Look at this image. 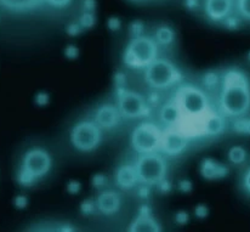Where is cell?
Masks as SVG:
<instances>
[{
	"mask_svg": "<svg viewBox=\"0 0 250 232\" xmlns=\"http://www.w3.org/2000/svg\"><path fill=\"white\" fill-rule=\"evenodd\" d=\"M116 184L119 189L127 191L131 190L137 185L139 183V176H137L136 169H135L134 164H123L119 167L116 171Z\"/></svg>",
	"mask_w": 250,
	"mask_h": 232,
	"instance_id": "2e32d148",
	"label": "cell"
},
{
	"mask_svg": "<svg viewBox=\"0 0 250 232\" xmlns=\"http://www.w3.org/2000/svg\"><path fill=\"white\" fill-rule=\"evenodd\" d=\"M114 85H116V89H125L126 88V74L123 73V72H117L114 74Z\"/></svg>",
	"mask_w": 250,
	"mask_h": 232,
	"instance_id": "83f0119b",
	"label": "cell"
},
{
	"mask_svg": "<svg viewBox=\"0 0 250 232\" xmlns=\"http://www.w3.org/2000/svg\"><path fill=\"white\" fill-rule=\"evenodd\" d=\"M79 24L82 26L83 29H87V28H91L92 26L95 24V16L91 14V12H85V14L82 15V17L79 19Z\"/></svg>",
	"mask_w": 250,
	"mask_h": 232,
	"instance_id": "484cf974",
	"label": "cell"
},
{
	"mask_svg": "<svg viewBox=\"0 0 250 232\" xmlns=\"http://www.w3.org/2000/svg\"><path fill=\"white\" fill-rule=\"evenodd\" d=\"M102 141V129L94 121H82L71 130V144L81 152H91Z\"/></svg>",
	"mask_w": 250,
	"mask_h": 232,
	"instance_id": "52a82bcc",
	"label": "cell"
},
{
	"mask_svg": "<svg viewBox=\"0 0 250 232\" xmlns=\"http://www.w3.org/2000/svg\"><path fill=\"white\" fill-rule=\"evenodd\" d=\"M82 31H83V28H82V26L79 23H72L67 27V33L69 36H78Z\"/></svg>",
	"mask_w": 250,
	"mask_h": 232,
	"instance_id": "74e56055",
	"label": "cell"
},
{
	"mask_svg": "<svg viewBox=\"0 0 250 232\" xmlns=\"http://www.w3.org/2000/svg\"><path fill=\"white\" fill-rule=\"evenodd\" d=\"M204 12L212 22H224L233 14L234 0H204Z\"/></svg>",
	"mask_w": 250,
	"mask_h": 232,
	"instance_id": "8fae6325",
	"label": "cell"
},
{
	"mask_svg": "<svg viewBox=\"0 0 250 232\" xmlns=\"http://www.w3.org/2000/svg\"><path fill=\"white\" fill-rule=\"evenodd\" d=\"M159 57V45L153 37H132L125 47L123 61L125 66L134 69H145Z\"/></svg>",
	"mask_w": 250,
	"mask_h": 232,
	"instance_id": "7a4b0ae2",
	"label": "cell"
},
{
	"mask_svg": "<svg viewBox=\"0 0 250 232\" xmlns=\"http://www.w3.org/2000/svg\"><path fill=\"white\" fill-rule=\"evenodd\" d=\"M248 61L250 62V51L248 52Z\"/></svg>",
	"mask_w": 250,
	"mask_h": 232,
	"instance_id": "f6af8a7d",
	"label": "cell"
},
{
	"mask_svg": "<svg viewBox=\"0 0 250 232\" xmlns=\"http://www.w3.org/2000/svg\"><path fill=\"white\" fill-rule=\"evenodd\" d=\"M163 129L151 122H144L135 127L130 135V144L137 154L161 151Z\"/></svg>",
	"mask_w": 250,
	"mask_h": 232,
	"instance_id": "5b68a950",
	"label": "cell"
},
{
	"mask_svg": "<svg viewBox=\"0 0 250 232\" xmlns=\"http://www.w3.org/2000/svg\"><path fill=\"white\" fill-rule=\"evenodd\" d=\"M199 4V0H186V6L188 9H196Z\"/></svg>",
	"mask_w": 250,
	"mask_h": 232,
	"instance_id": "ee69618b",
	"label": "cell"
},
{
	"mask_svg": "<svg viewBox=\"0 0 250 232\" xmlns=\"http://www.w3.org/2000/svg\"><path fill=\"white\" fill-rule=\"evenodd\" d=\"M45 0H0V5L11 11H27L36 9Z\"/></svg>",
	"mask_w": 250,
	"mask_h": 232,
	"instance_id": "ac0fdd59",
	"label": "cell"
},
{
	"mask_svg": "<svg viewBox=\"0 0 250 232\" xmlns=\"http://www.w3.org/2000/svg\"><path fill=\"white\" fill-rule=\"evenodd\" d=\"M189 215L186 211H179L175 214V221H176L179 225H185V224L188 223Z\"/></svg>",
	"mask_w": 250,
	"mask_h": 232,
	"instance_id": "d6a6232c",
	"label": "cell"
},
{
	"mask_svg": "<svg viewBox=\"0 0 250 232\" xmlns=\"http://www.w3.org/2000/svg\"><path fill=\"white\" fill-rule=\"evenodd\" d=\"M34 102H36L37 106L39 107H45L49 105L50 102V96L46 93H38L34 97Z\"/></svg>",
	"mask_w": 250,
	"mask_h": 232,
	"instance_id": "f1b7e54d",
	"label": "cell"
},
{
	"mask_svg": "<svg viewBox=\"0 0 250 232\" xmlns=\"http://www.w3.org/2000/svg\"><path fill=\"white\" fill-rule=\"evenodd\" d=\"M241 23H242L241 17L234 16L233 14H232L231 16L227 17V19L222 22V24H224V26L229 29H237L239 26H241Z\"/></svg>",
	"mask_w": 250,
	"mask_h": 232,
	"instance_id": "4316f807",
	"label": "cell"
},
{
	"mask_svg": "<svg viewBox=\"0 0 250 232\" xmlns=\"http://www.w3.org/2000/svg\"><path fill=\"white\" fill-rule=\"evenodd\" d=\"M189 141L191 139L177 127L164 128L159 152L167 157H179L188 148Z\"/></svg>",
	"mask_w": 250,
	"mask_h": 232,
	"instance_id": "9c48e42d",
	"label": "cell"
},
{
	"mask_svg": "<svg viewBox=\"0 0 250 232\" xmlns=\"http://www.w3.org/2000/svg\"><path fill=\"white\" fill-rule=\"evenodd\" d=\"M236 7L242 20L250 21V0H237Z\"/></svg>",
	"mask_w": 250,
	"mask_h": 232,
	"instance_id": "603a6c76",
	"label": "cell"
},
{
	"mask_svg": "<svg viewBox=\"0 0 250 232\" xmlns=\"http://www.w3.org/2000/svg\"><path fill=\"white\" fill-rule=\"evenodd\" d=\"M242 185H243V189L250 194V168L244 173L243 179H242Z\"/></svg>",
	"mask_w": 250,
	"mask_h": 232,
	"instance_id": "b9f144b4",
	"label": "cell"
},
{
	"mask_svg": "<svg viewBox=\"0 0 250 232\" xmlns=\"http://www.w3.org/2000/svg\"><path fill=\"white\" fill-rule=\"evenodd\" d=\"M158 119L163 128H174L180 126L182 121V113L174 99L162 105L158 112Z\"/></svg>",
	"mask_w": 250,
	"mask_h": 232,
	"instance_id": "5bb4252c",
	"label": "cell"
},
{
	"mask_svg": "<svg viewBox=\"0 0 250 232\" xmlns=\"http://www.w3.org/2000/svg\"><path fill=\"white\" fill-rule=\"evenodd\" d=\"M107 184H108V179L104 174H95L91 179V185L95 190H99V191H102V190L106 189Z\"/></svg>",
	"mask_w": 250,
	"mask_h": 232,
	"instance_id": "cb8c5ba5",
	"label": "cell"
},
{
	"mask_svg": "<svg viewBox=\"0 0 250 232\" xmlns=\"http://www.w3.org/2000/svg\"><path fill=\"white\" fill-rule=\"evenodd\" d=\"M202 83H203V89L207 93L216 90L221 85V76L217 72H207L203 76Z\"/></svg>",
	"mask_w": 250,
	"mask_h": 232,
	"instance_id": "44dd1931",
	"label": "cell"
},
{
	"mask_svg": "<svg viewBox=\"0 0 250 232\" xmlns=\"http://www.w3.org/2000/svg\"><path fill=\"white\" fill-rule=\"evenodd\" d=\"M229 174V168L226 164L211 158H206L201 163V175L207 180H220Z\"/></svg>",
	"mask_w": 250,
	"mask_h": 232,
	"instance_id": "e0dca14e",
	"label": "cell"
},
{
	"mask_svg": "<svg viewBox=\"0 0 250 232\" xmlns=\"http://www.w3.org/2000/svg\"><path fill=\"white\" fill-rule=\"evenodd\" d=\"M82 190V184L77 180H71L67 184V192L69 194H78Z\"/></svg>",
	"mask_w": 250,
	"mask_h": 232,
	"instance_id": "4dcf8cb0",
	"label": "cell"
},
{
	"mask_svg": "<svg viewBox=\"0 0 250 232\" xmlns=\"http://www.w3.org/2000/svg\"><path fill=\"white\" fill-rule=\"evenodd\" d=\"M81 211L84 214V215H91V214L96 213L97 207H96V202H95V199L89 198L82 202Z\"/></svg>",
	"mask_w": 250,
	"mask_h": 232,
	"instance_id": "d4e9b609",
	"label": "cell"
},
{
	"mask_svg": "<svg viewBox=\"0 0 250 232\" xmlns=\"http://www.w3.org/2000/svg\"><path fill=\"white\" fill-rule=\"evenodd\" d=\"M219 112L232 119L248 116L250 112V82L244 72L231 68L221 76Z\"/></svg>",
	"mask_w": 250,
	"mask_h": 232,
	"instance_id": "6da1fadb",
	"label": "cell"
},
{
	"mask_svg": "<svg viewBox=\"0 0 250 232\" xmlns=\"http://www.w3.org/2000/svg\"><path fill=\"white\" fill-rule=\"evenodd\" d=\"M144 79L154 91H163L176 86L182 81V76L170 60L158 57L144 69Z\"/></svg>",
	"mask_w": 250,
	"mask_h": 232,
	"instance_id": "3957f363",
	"label": "cell"
},
{
	"mask_svg": "<svg viewBox=\"0 0 250 232\" xmlns=\"http://www.w3.org/2000/svg\"><path fill=\"white\" fill-rule=\"evenodd\" d=\"M232 130L237 134L250 135V117H239L232 119Z\"/></svg>",
	"mask_w": 250,
	"mask_h": 232,
	"instance_id": "7402d4cb",
	"label": "cell"
},
{
	"mask_svg": "<svg viewBox=\"0 0 250 232\" xmlns=\"http://www.w3.org/2000/svg\"><path fill=\"white\" fill-rule=\"evenodd\" d=\"M149 187L148 185H144V184H140L139 190H137V194H139L140 198L146 199L149 197Z\"/></svg>",
	"mask_w": 250,
	"mask_h": 232,
	"instance_id": "ab89813d",
	"label": "cell"
},
{
	"mask_svg": "<svg viewBox=\"0 0 250 232\" xmlns=\"http://www.w3.org/2000/svg\"><path fill=\"white\" fill-rule=\"evenodd\" d=\"M64 56L68 60H76L79 56V50L76 45H67L64 49Z\"/></svg>",
	"mask_w": 250,
	"mask_h": 232,
	"instance_id": "f546056e",
	"label": "cell"
},
{
	"mask_svg": "<svg viewBox=\"0 0 250 232\" xmlns=\"http://www.w3.org/2000/svg\"><path fill=\"white\" fill-rule=\"evenodd\" d=\"M153 38L159 46H169L174 43L175 32L170 27L161 26L156 29Z\"/></svg>",
	"mask_w": 250,
	"mask_h": 232,
	"instance_id": "d6986e66",
	"label": "cell"
},
{
	"mask_svg": "<svg viewBox=\"0 0 250 232\" xmlns=\"http://www.w3.org/2000/svg\"><path fill=\"white\" fill-rule=\"evenodd\" d=\"M156 186H157V189L159 190V192H162V193H169L172 189L171 183H170L167 178L163 179L162 181H159Z\"/></svg>",
	"mask_w": 250,
	"mask_h": 232,
	"instance_id": "d590c367",
	"label": "cell"
},
{
	"mask_svg": "<svg viewBox=\"0 0 250 232\" xmlns=\"http://www.w3.org/2000/svg\"><path fill=\"white\" fill-rule=\"evenodd\" d=\"M97 211L104 215H114L122 207V197L113 190H102L97 194L96 199Z\"/></svg>",
	"mask_w": 250,
	"mask_h": 232,
	"instance_id": "7c38bea8",
	"label": "cell"
},
{
	"mask_svg": "<svg viewBox=\"0 0 250 232\" xmlns=\"http://www.w3.org/2000/svg\"><path fill=\"white\" fill-rule=\"evenodd\" d=\"M14 203L17 209H23L26 208L27 204H28V199H27L26 196H17L16 198H15Z\"/></svg>",
	"mask_w": 250,
	"mask_h": 232,
	"instance_id": "f35d334b",
	"label": "cell"
},
{
	"mask_svg": "<svg viewBox=\"0 0 250 232\" xmlns=\"http://www.w3.org/2000/svg\"><path fill=\"white\" fill-rule=\"evenodd\" d=\"M139 183L148 186H156L159 181L167 178V162L162 152L137 154L134 163Z\"/></svg>",
	"mask_w": 250,
	"mask_h": 232,
	"instance_id": "277c9868",
	"label": "cell"
},
{
	"mask_svg": "<svg viewBox=\"0 0 250 232\" xmlns=\"http://www.w3.org/2000/svg\"><path fill=\"white\" fill-rule=\"evenodd\" d=\"M122 118L123 117H122L117 105L104 104L95 111L92 121L102 129V131H108L117 128L119 126V123H121Z\"/></svg>",
	"mask_w": 250,
	"mask_h": 232,
	"instance_id": "30bf717a",
	"label": "cell"
},
{
	"mask_svg": "<svg viewBox=\"0 0 250 232\" xmlns=\"http://www.w3.org/2000/svg\"><path fill=\"white\" fill-rule=\"evenodd\" d=\"M226 129V121L225 116L220 112H215L212 109L208 116L204 118L202 124V136L208 138H217L221 135Z\"/></svg>",
	"mask_w": 250,
	"mask_h": 232,
	"instance_id": "9a60e30c",
	"label": "cell"
},
{
	"mask_svg": "<svg viewBox=\"0 0 250 232\" xmlns=\"http://www.w3.org/2000/svg\"><path fill=\"white\" fill-rule=\"evenodd\" d=\"M177 189H179L180 192H184V193H189L193 189V185L189 180L187 179H184V180H180L179 184H177Z\"/></svg>",
	"mask_w": 250,
	"mask_h": 232,
	"instance_id": "836d02e7",
	"label": "cell"
},
{
	"mask_svg": "<svg viewBox=\"0 0 250 232\" xmlns=\"http://www.w3.org/2000/svg\"><path fill=\"white\" fill-rule=\"evenodd\" d=\"M117 107L125 119H140L148 116L151 106L146 97L129 89L117 90Z\"/></svg>",
	"mask_w": 250,
	"mask_h": 232,
	"instance_id": "8992f818",
	"label": "cell"
},
{
	"mask_svg": "<svg viewBox=\"0 0 250 232\" xmlns=\"http://www.w3.org/2000/svg\"><path fill=\"white\" fill-rule=\"evenodd\" d=\"M121 20L117 19V17H111V19L108 20V28L111 29V31H118V29L121 28Z\"/></svg>",
	"mask_w": 250,
	"mask_h": 232,
	"instance_id": "60d3db41",
	"label": "cell"
},
{
	"mask_svg": "<svg viewBox=\"0 0 250 232\" xmlns=\"http://www.w3.org/2000/svg\"><path fill=\"white\" fill-rule=\"evenodd\" d=\"M142 32H144V26H142V23H140V22H134V23H131L130 33H131L132 37L141 36V34H144Z\"/></svg>",
	"mask_w": 250,
	"mask_h": 232,
	"instance_id": "8d00e7d4",
	"label": "cell"
},
{
	"mask_svg": "<svg viewBox=\"0 0 250 232\" xmlns=\"http://www.w3.org/2000/svg\"><path fill=\"white\" fill-rule=\"evenodd\" d=\"M129 231L132 232H159L162 228L159 226L158 221L152 216L151 209L147 206H144L140 209L139 214L131 223Z\"/></svg>",
	"mask_w": 250,
	"mask_h": 232,
	"instance_id": "4fadbf2b",
	"label": "cell"
},
{
	"mask_svg": "<svg viewBox=\"0 0 250 232\" xmlns=\"http://www.w3.org/2000/svg\"><path fill=\"white\" fill-rule=\"evenodd\" d=\"M45 2H47L50 6L56 7V9H63L71 4L72 0H45Z\"/></svg>",
	"mask_w": 250,
	"mask_h": 232,
	"instance_id": "e575fe53",
	"label": "cell"
},
{
	"mask_svg": "<svg viewBox=\"0 0 250 232\" xmlns=\"http://www.w3.org/2000/svg\"><path fill=\"white\" fill-rule=\"evenodd\" d=\"M51 167L52 159L49 152L42 148H32L24 153L20 170L28 174L37 183L47 175Z\"/></svg>",
	"mask_w": 250,
	"mask_h": 232,
	"instance_id": "ba28073f",
	"label": "cell"
},
{
	"mask_svg": "<svg viewBox=\"0 0 250 232\" xmlns=\"http://www.w3.org/2000/svg\"><path fill=\"white\" fill-rule=\"evenodd\" d=\"M209 214V209L206 204H199L194 208V215L198 219H206Z\"/></svg>",
	"mask_w": 250,
	"mask_h": 232,
	"instance_id": "1f68e13d",
	"label": "cell"
},
{
	"mask_svg": "<svg viewBox=\"0 0 250 232\" xmlns=\"http://www.w3.org/2000/svg\"><path fill=\"white\" fill-rule=\"evenodd\" d=\"M227 158H229V163L231 164H234V166H241V164L246 163L247 158H248V153H247L244 147L233 146L229 149Z\"/></svg>",
	"mask_w": 250,
	"mask_h": 232,
	"instance_id": "ffe728a7",
	"label": "cell"
},
{
	"mask_svg": "<svg viewBox=\"0 0 250 232\" xmlns=\"http://www.w3.org/2000/svg\"><path fill=\"white\" fill-rule=\"evenodd\" d=\"M84 6H85V10H86L87 12L92 11L95 7V1L94 0H84Z\"/></svg>",
	"mask_w": 250,
	"mask_h": 232,
	"instance_id": "7bdbcfd3",
	"label": "cell"
}]
</instances>
